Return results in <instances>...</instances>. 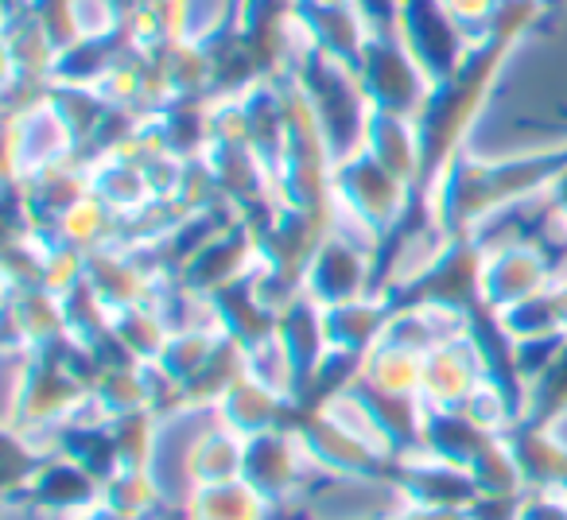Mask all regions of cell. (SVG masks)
Wrapping results in <instances>:
<instances>
[{"mask_svg": "<svg viewBox=\"0 0 567 520\" xmlns=\"http://www.w3.org/2000/svg\"><path fill=\"white\" fill-rule=\"evenodd\" d=\"M284 520H296V517H284Z\"/></svg>", "mask_w": 567, "mask_h": 520, "instance_id": "cell-9", "label": "cell"}, {"mask_svg": "<svg viewBox=\"0 0 567 520\" xmlns=\"http://www.w3.org/2000/svg\"><path fill=\"white\" fill-rule=\"evenodd\" d=\"M466 470H471L478 497H486V501H517V497L528 493L525 470H520L517 447H513L509 435H494V439H486V447L471 458Z\"/></svg>", "mask_w": 567, "mask_h": 520, "instance_id": "cell-6", "label": "cell"}, {"mask_svg": "<svg viewBox=\"0 0 567 520\" xmlns=\"http://www.w3.org/2000/svg\"><path fill=\"white\" fill-rule=\"evenodd\" d=\"M179 520H284V512L245 478L195 486L179 505Z\"/></svg>", "mask_w": 567, "mask_h": 520, "instance_id": "cell-3", "label": "cell"}, {"mask_svg": "<svg viewBox=\"0 0 567 520\" xmlns=\"http://www.w3.org/2000/svg\"><path fill=\"white\" fill-rule=\"evenodd\" d=\"M245 455H249V439L229 431L221 419H214L198 443L190 447L187 474L190 486H221V481L245 478Z\"/></svg>", "mask_w": 567, "mask_h": 520, "instance_id": "cell-5", "label": "cell"}, {"mask_svg": "<svg viewBox=\"0 0 567 520\" xmlns=\"http://www.w3.org/2000/svg\"><path fill=\"white\" fill-rule=\"evenodd\" d=\"M214 412H218V419L229 431L245 435V439H257V435L292 424V419H284L292 412V401L280 396L276 388H268L265 381H257L249 370H245V377H237L226 388V396L214 404Z\"/></svg>", "mask_w": 567, "mask_h": 520, "instance_id": "cell-2", "label": "cell"}, {"mask_svg": "<svg viewBox=\"0 0 567 520\" xmlns=\"http://www.w3.org/2000/svg\"><path fill=\"white\" fill-rule=\"evenodd\" d=\"M528 489H567V439L551 424H520L509 431Z\"/></svg>", "mask_w": 567, "mask_h": 520, "instance_id": "cell-4", "label": "cell"}, {"mask_svg": "<svg viewBox=\"0 0 567 520\" xmlns=\"http://www.w3.org/2000/svg\"><path fill=\"white\" fill-rule=\"evenodd\" d=\"M245 481L257 486L284 517L300 505V497L308 493V486L316 481V466H311L308 447H303L296 424H284V427H276V431H265V435H257V439H249Z\"/></svg>", "mask_w": 567, "mask_h": 520, "instance_id": "cell-1", "label": "cell"}, {"mask_svg": "<svg viewBox=\"0 0 567 520\" xmlns=\"http://www.w3.org/2000/svg\"><path fill=\"white\" fill-rule=\"evenodd\" d=\"M396 520H471L466 509H440V505H409Z\"/></svg>", "mask_w": 567, "mask_h": 520, "instance_id": "cell-8", "label": "cell"}, {"mask_svg": "<svg viewBox=\"0 0 567 520\" xmlns=\"http://www.w3.org/2000/svg\"><path fill=\"white\" fill-rule=\"evenodd\" d=\"M513 520H567V489H528Z\"/></svg>", "mask_w": 567, "mask_h": 520, "instance_id": "cell-7", "label": "cell"}]
</instances>
